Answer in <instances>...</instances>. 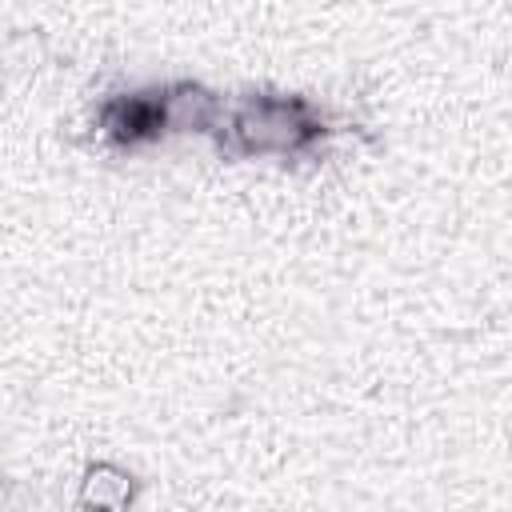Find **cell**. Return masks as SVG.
Listing matches in <instances>:
<instances>
[{
	"label": "cell",
	"mask_w": 512,
	"mask_h": 512,
	"mask_svg": "<svg viewBox=\"0 0 512 512\" xmlns=\"http://www.w3.org/2000/svg\"><path fill=\"white\" fill-rule=\"evenodd\" d=\"M232 156H308L324 136V112L304 96H244L216 124Z\"/></svg>",
	"instance_id": "6da1fadb"
},
{
	"label": "cell",
	"mask_w": 512,
	"mask_h": 512,
	"mask_svg": "<svg viewBox=\"0 0 512 512\" xmlns=\"http://www.w3.org/2000/svg\"><path fill=\"white\" fill-rule=\"evenodd\" d=\"M100 132L116 148H136L156 136H164V108H160V88L156 92H120L100 104Z\"/></svg>",
	"instance_id": "7a4b0ae2"
},
{
	"label": "cell",
	"mask_w": 512,
	"mask_h": 512,
	"mask_svg": "<svg viewBox=\"0 0 512 512\" xmlns=\"http://www.w3.org/2000/svg\"><path fill=\"white\" fill-rule=\"evenodd\" d=\"M132 500V476L120 472L116 464H96L84 476L80 488V504L88 512H124V504Z\"/></svg>",
	"instance_id": "3957f363"
}]
</instances>
